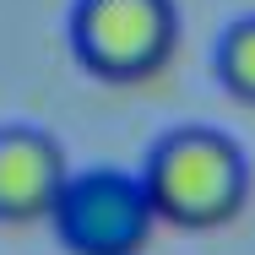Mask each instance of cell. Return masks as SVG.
Returning <instances> with one entry per match:
<instances>
[{
  "label": "cell",
  "instance_id": "cell-1",
  "mask_svg": "<svg viewBox=\"0 0 255 255\" xmlns=\"http://www.w3.org/2000/svg\"><path fill=\"white\" fill-rule=\"evenodd\" d=\"M141 185L152 196L157 223L212 234L228 228L250 201V157L245 147L217 125H174L152 141L141 163Z\"/></svg>",
  "mask_w": 255,
  "mask_h": 255
},
{
  "label": "cell",
  "instance_id": "cell-2",
  "mask_svg": "<svg viewBox=\"0 0 255 255\" xmlns=\"http://www.w3.org/2000/svg\"><path fill=\"white\" fill-rule=\"evenodd\" d=\"M71 54L87 76L136 87L152 82L179 49V5L174 0H76L71 5Z\"/></svg>",
  "mask_w": 255,
  "mask_h": 255
},
{
  "label": "cell",
  "instance_id": "cell-3",
  "mask_svg": "<svg viewBox=\"0 0 255 255\" xmlns=\"http://www.w3.org/2000/svg\"><path fill=\"white\" fill-rule=\"evenodd\" d=\"M49 223L71 255H141L152 239L157 212H152L141 174L82 168V174L65 179Z\"/></svg>",
  "mask_w": 255,
  "mask_h": 255
},
{
  "label": "cell",
  "instance_id": "cell-4",
  "mask_svg": "<svg viewBox=\"0 0 255 255\" xmlns=\"http://www.w3.org/2000/svg\"><path fill=\"white\" fill-rule=\"evenodd\" d=\"M71 179L65 147L38 125H0V223H44Z\"/></svg>",
  "mask_w": 255,
  "mask_h": 255
},
{
  "label": "cell",
  "instance_id": "cell-5",
  "mask_svg": "<svg viewBox=\"0 0 255 255\" xmlns=\"http://www.w3.org/2000/svg\"><path fill=\"white\" fill-rule=\"evenodd\" d=\"M212 65H217V82H223L228 98L255 103V16H239V22L223 27Z\"/></svg>",
  "mask_w": 255,
  "mask_h": 255
}]
</instances>
